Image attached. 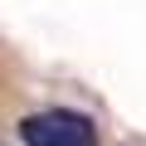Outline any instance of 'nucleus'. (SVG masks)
I'll use <instances>...</instances> for the list:
<instances>
[{
	"mask_svg": "<svg viewBox=\"0 0 146 146\" xmlns=\"http://www.w3.org/2000/svg\"><path fill=\"white\" fill-rule=\"evenodd\" d=\"M20 141L25 146H98V127L93 117L73 107H44L20 122Z\"/></svg>",
	"mask_w": 146,
	"mask_h": 146,
	"instance_id": "1",
	"label": "nucleus"
}]
</instances>
